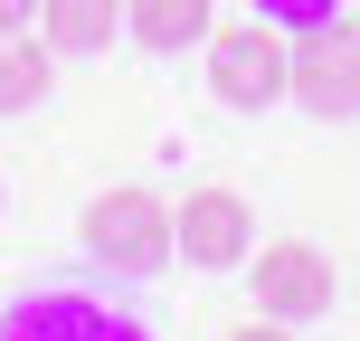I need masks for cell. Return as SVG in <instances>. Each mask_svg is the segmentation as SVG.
I'll use <instances>...</instances> for the list:
<instances>
[{"mask_svg": "<svg viewBox=\"0 0 360 341\" xmlns=\"http://www.w3.org/2000/svg\"><path fill=\"white\" fill-rule=\"evenodd\" d=\"M38 19V0H0V29H29Z\"/></svg>", "mask_w": 360, "mask_h": 341, "instance_id": "obj_12", "label": "cell"}, {"mask_svg": "<svg viewBox=\"0 0 360 341\" xmlns=\"http://www.w3.org/2000/svg\"><path fill=\"white\" fill-rule=\"evenodd\" d=\"M76 237H86V256H95L105 275H124V285H143V275L171 266V209H162L152 190H105Z\"/></svg>", "mask_w": 360, "mask_h": 341, "instance_id": "obj_2", "label": "cell"}, {"mask_svg": "<svg viewBox=\"0 0 360 341\" xmlns=\"http://www.w3.org/2000/svg\"><path fill=\"white\" fill-rule=\"evenodd\" d=\"M332 304H342V275H332L323 247H304V237L256 247V313H275V323H323Z\"/></svg>", "mask_w": 360, "mask_h": 341, "instance_id": "obj_4", "label": "cell"}, {"mask_svg": "<svg viewBox=\"0 0 360 341\" xmlns=\"http://www.w3.org/2000/svg\"><path fill=\"white\" fill-rule=\"evenodd\" d=\"M48 86H57V48L38 29H0V114L48 105Z\"/></svg>", "mask_w": 360, "mask_h": 341, "instance_id": "obj_9", "label": "cell"}, {"mask_svg": "<svg viewBox=\"0 0 360 341\" xmlns=\"http://www.w3.org/2000/svg\"><path fill=\"white\" fill-rule=\"evenodd\" d=\"M228 341H294V323H275V313H266V323H237Z\"/></svg>", "mask_w": 360, "mask_h": 341, "instance_id": "obj_11", "label": "cell"}, {"mask_svg": "<svg viewBox=\"0 0 360 341\" xmlns=\"http://www.w3.org/2000/svg\"><path fill=\"white\" fill-rule=\"evenodd\" d=\"M171 247L190 256L199 275H228V266H247L256 218H247V199H237V190H190V199H180V218H171Z\"/></svg>", "mask_w": 360, "mask_h": 341, "instance_id": "obj_5", "label": "cell"}, {"mask_svg": "<svg viewBox=\"0 0 360 341\" xmlns=\"http://www.w3.org/2000/svg\"><path fill=\"white\" fill-rule=\"evenodd\" d=\"M199 48H209V95H218V105H237V114L285 105V76H294V29H275L266 10H256V19H228V29H209Z\"/></svg>", "mask_w": 360, "mask_h": 341, "instance_id": "obj_1", "label": "cell"}, {"mask_svg": "<svg viewBox=\"0 0 360 341\" xmlns=\"http://www.w3.org/2000/svg\"><path fill=\"white\" fill-rule=\"evenodd\" d=\"M285 95L304 114H323V124H351L360 114V19H313V29H294V76Z\"/></svg>", "mask_w": 360, "mask_h": 341, "instance_id": "obj_3", "label": "cell"}, {"mask_svg": "<svg viewBox=\"0 0 360 341\" xmlns=\"http://www.w3.org/2000/svg\"><path fill=\"white\" fill-rule=\"evenodd\" d=\"M0 341H143V323H124V313L48 285V294H19V304L0 313Z\"/></svg>", "mask_w": 360, "mask_h": 341, "instance_id": "obj_6", "label": "cell"}, {"mask_svg": "<svg viewBox=\"0 0 360 341\" xmlns=\"http://www.w3.org/2000/svg\"><path fill=\"white\" fill-rule=\"evenodd\" d=\"M38 38L57 57H105L124 38V0H38Z\"/></svg>", "mask_w": 360, "mask_h": 341, "instance_id": "obj_7", "label": "cell"}, {"mask_svg": "<svg viewBox=\"0 0 360 341\" xmlns=\"http://www.w3.org/2000/svg\"><path fill=\"white\" fill-rule=\"evenodd\" d=\"M209 29H218V10H209V0H124V38H133V48H152V57L199 48Z\"/></svg>", "mask_w": 360, "mask_h": 341, "instance_id": "obj_8", "label": "cell"}, {"mask_svg": "<svg viewBox=\"0 0 360 341\" xmlns=\"http://www.w3.org/2000/svg\"><path fill=\"white\" fill-rule=\"evenodd\" d=\"M247 10H266L275 29H313V19H332L342 0H247Z\"/></svg>", "mask_w": 360, "mask_h": 341, "instance_id": "obj_10", "label": "cell"}]
</instances>
